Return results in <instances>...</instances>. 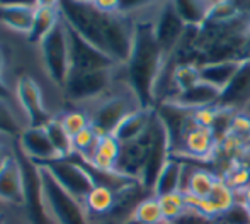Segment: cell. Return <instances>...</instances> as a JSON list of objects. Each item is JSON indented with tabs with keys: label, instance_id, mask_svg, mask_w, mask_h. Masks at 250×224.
<instances>
[{
	"label": "cell",
	"instance_id": "e0dca14e",
	"mask_svg": "<svg viewBox=\"0 0 250 224\" xmlns=\"http://www.w3.org/2000/svg\"><path fill=\"white\" fill-rule=\"evenodd\" d=\"M244 58L237 59H221V61H204L199 63V72H201V82L209 83L214 89L223 90L231 83L235 75L240 70Z\"/></svg>",
	"mask_w": 250,
	"mask_h": 224
},
{
	"label": "cell",
	"instance_id": "d6986e66",
	"mask_svg": "<svg viewBox=\"0 0 250 224\" xmlns=\"http://www.w3.org/2000/svg\"><path fill=\"white\" fill-rule=\"evenodd\" d=\"M184 170H186V163L179 162V160L170 156V158L164 163L157 180H155L153 188H151V195L162 197V195L174 194V192H182Z\"/></svg>",
	"mask_w": 250,
	"mask_h": 224
},
{
	"label": "cell",
	"instance_id": "52a82bcc",
	"mask_svg": "<svg viewBox=\"0 0 250 224\" xmlns=\"http://www.w3.org/2000/svg\"><path fill=\"white\" fill-rule=\"evenodd\" d=\"M218 138L216 131L211 128H204V126L196 124L194 117H192L191 124L182 134L181 141L170 153L172 158L175 156H188L192 160H201V162H208V160H214L218 149Z\"/></svg>",
	"mask_w": 250,
	"mask_h": 224
},
{
	"label": "cell",
	"instance_id": "1f68e13d",
	"mask_svg": "<svg viewBox=\"0 0 250 224\" xmlns=\"http://www.w3.org/2000/svg\"><path fill=\"white\" fill-rule=\"evenodd\" d=\"M19 131H21L19 122H17L10 106L7 104V99H0V132L16 134Z\"/></svg>",
	"mask_w": 250,
	"mask_h": 224
},
{
	"label": "cell",
	"instance_id": "d6a6232c",
	"mask_svg": "<svg viewBox=\"0 0 250 224\" xmlns=\"http://www.w3.org/2000/svg\"><path fill=\"white\" fill-rule=\"evenodd\" d=\"M237 197H238V201H240L242 204L245 205V209H247L249 214H250V187L245 188V190L242 192V194H238Z\"/></svg>",
	"mask_w": 250,
	"mask_h": 224
},
{
	"label": "cell",
	"instance_id": "ba28073f",
	"mask_svg": "<svg viewBox=\"0 0 250 224\" xmlns=\"http://www.w3.org/2000/svg\"><path fill=\"white\" fill-rule=\"evenodd\" d=\"M68 37H70V75L72 73L99 72V70H109L119 66L114 59H111L105 53L97 50L96 46L87 43L82 36H79L72 27H68Z\"/></svg>",
	"mask_w": 250,
	"mask_h": 224
},
{
	"label": "cell",
	"instance_id": "ac0fdd59",
	"mask_svg": "<svg viewBox=\"0 0 250 224\" xmlns=\"http://www.w3.org/2000/svg\"><path fill=\"white\" fill-rule=\"evenodd\" d=\"M60 20H62L60 2H38L36 17H34L33 29L27 36V41L31 44H40L55 29Z\"/></svg>",
	"mask_w": 250,
	"mask_h": 224
},
{
	"label": "cell",
	"instance_id": "d590c367",
	"mask_svg": "<svg viewBox=\"0 0 250 224\" xmlns=\"http://www.w3.org/2000/svg\"><path fill=\"white\" fill-rule=\"evenodd\" d=\"M0 224H7V218H5V214H3L2 211H0Z\"/></svg>",
	"mask_w": 250,
	"mask_h": 224
},
{
	"label": "cell",
	"instance_id": "9c48e42d",
	"mask_svg": "<svg viewBox=\"0 0 250 224\" xmlns=\"http://www.w3.org/2000/svg\"><path fill=\"white\" fill-rule=\"evenodd\" d=\"M186 33H188V26L177 16L174 3H160L157 9V16H155V34H157L162 53L167 59L172 58L179 50Z\"/></svg>",
	"mask_w": 250,
	"mask_h": 224
},
{
	"label": "cell",
	"instance_id": "5b68a950",
	"mask_svg": "<svg viewBox=\"0 0 250 224\" xmlns=\"http://www.w3.org/2000/svg\"><path fill=\"white\" fill-rule=\"evenodd\" d=\"M118 68H121V66L89 73H72L66 80L63 92L72 102L89 104L90 106L112 90Z\"/></svg>",
	"mask_w": 250,
	"mask_h": 224
},
{
	"label": "cell",
	"instance_id": "d4e9b609",
	"mask_svg": "<svg viewBox=\"0 0 250 224\" xmlns=\"http://www.w3.org/2000/svg\"><path fill=\"white\" fill-rule=\"evenodd\" d=\"M220 178L235 192V194H242L245 188L250 187V170L249 167L242 162L240 158L233 160L231 163H228L227 167L221 170Z\"/></svg>",
	"mask_w": 250,
	"mask_h": 224
},
{
	"label": "cell",
	"instance_id": "9a60e30c",
	"mask_svg": "<svg viewBox=\"0 0 250 224\" xmlns=\"http://www.w3.org/2000/svg\"><path fill=\"white\" fill-rule=\"evenodd\" d=\"M119 155H121V143L112 134H101L94 155L82 163L90 170L102 171V173H119Z\"/></svg>",
	"mask_w": 250,
	"mask_h": 224
},
{
	"label": "cell",
	"instance_id": "2e32d148",
	"mask_svg": "<svg viewBox=\"0 0 250 224\" xmlns=\"http://www.w3.org/2000/svg\"><path fill=\"white\" fill-rule=\"evenodd\" d=\"M221 97V90L211 87L209 83L199 82L196 87L186 90V92L175 93V95L165 99V104H172L175 107H181V109H188V111H196V109H203V107H209L218 104Z\"/></svg>",
	"mask_w": 250,
	"mask_h": 224
},
{
	"label": "cell",
	"instance_id": "4fadbf2b",
	"mask_svg": "<svg viewBox=\"0 0 250 224\" xmlns=\"http://www.w3.org/2000/svg\"><path fill=\"white\" fill-rule=\"evenodd\" d=\"M218 106L231 112H244L250 106V58H244L240 70L223 90Z\"/></svg>",
	"mask_w": 250,
	"mask_h": 224
},
{
	"label": "cell",
	"instance_id": "30bf717a",
	"mask_svg": "<svg viewBox=\"0 0 250 224\" xmlns=\"http://www.w3.org/2000/svg\"><path fill=\"white\" fill-rule=\"evenodd\" d=\"M16 95L21 104V109L26 114V119L31 128L46 126L55 115L48 111L44 104V97L41 92V87L29 75H22L17 78L16 83Z\"/></svg>",
	"mask_w": 250,
	"mask_h": 224
},
{
	"label": "cell",
	"instance_id": "83f0119b",
	"mask_svg": "<svg viewBox=\"0 0 250 224\" xmlns=\"http://www.w3.org/2000/svg\"><path fill=\"white\" fill-rule=\"evenodd\" d=\"M99 132L89 126L87 129H83L82 132H79L77 136H73V151L79 156L80 162H87L90 156L94 155V149L97 146V141H99Z\"/></svg>",
	"mask_w": 250,
	"mask_h": 224
},
{
	"label": "cell",
	"instance_id": "8d00e7d4",
	"mask_svg": "<svg viewBox=\"0 0 250 224\" xmlns=\"http://www.w3.org/2000/svg\"><path fill=\"white\" fill-rule=\"evenodd\" d=\"M247 111H249V112H250V106H249V109H247Z\"/></svg>",
	"mask_w": 250,
	"mask_h": 224
},
{
	"label": "cell",
	"instance_id": "836d02e7",
	"mask_svg": "<svg viewBox=\"0 0 250 224\" xmlns=\"http://www.w3.org/2000/svg\"><path fill=\"white\" fill-rule=\"evenodd\" d=\"M10 156H12V153L9 151V148H7L5 145H2V143H0V168L5 165V162L10 158Z\"/></svg>",
	"mask_w": 250,
	"mask_h": 224
},
{
	"label": "cell",
	"instance_id": "8992f818",
	"mask_svg": "<svg viewBox=\"0 0 250 224\" xmlns=\"http://www.w3.org/2000/svg\"><path fill=\"white\" fill-rule=\"evenodd\" d=\"M56 182L65 188L68 194L79 201H85L87 195L96 187V178L89 171V168L82 162L70 160H53L50 163H43Z\"/></svg>",
	"mask_w": 250,
	"mask_h": 224
},
{
	"label": "cell",
	"instance_id": "4dcf8cb0",
	"mask_svg": "<svg viewBox=\"0 0 250 224\" xmlns=\"http://www.w3.org/2000/svg\"><path fill=\"white\" fill-rule=\"evenodd\" d=\"M211 224H250V214L245 205L237 199V202L228 211L218 216Z\"/></svg>",
	"mask_w": 250,
	"mask_h": 224
},
{
	"label": "cell",
	"instance_id": "277c9868",
	"mask_svg": "<svg viewBox=\"0 0 250 224\" xmlns=\"http://www.w3.org/2000/svg\"><path fill=\"white\" fill-rule=\"evenodd\" d=\"M41 65L48 78L60 89H65L70 76V37L66 22L60 20L56 27L38 44Z\"/></svg>",
	"mask_w": 250,
	"mask_h": 224
},
{
	"label": "cell",
	"instance_id": "8fae6325",
	"mask_svg": "<svg viewBox=\"0 0 250 224\" xmlns=\"http://www.w3.org/2000/svg\"><path fill=\"white\" fill-rule=\"evenodd\" d=\"M0 202L12 205L26 204V188H24L22 163L12 155L0 168Z\"/></svg>",
	"mask_w": 250,
	"mask_h": 224
},
{
	"label": "cell",
	"instance_id": "ffe728a7",
	"mask_svg": "<svg viewBox=\"0 0 250 224\" xmlns=\"http://www.w3.org/2000/svg\"><path fill=\"white\" fill-rule=\"evenodd\" d=\"M218 180H220V175L208 168H191V170L186 168L182 192L192 199H206L211 195Z\"/></svg>",
	"mask_w": 250,
	"mask_h": 224
},
{
	"label": "cell",
	"instance_id": "4316f807",
	"mask_svg": "<svg viewBox=\"0 0 250 224\" xmlns=\"http://www.w3.org/2000/svg\"><path fill=\"white\" fill-rule=\"evenodd\" d=\"M158 202H160V209L162 214H164L167 224H174L177 223L181 218H184L189 212V204L186 201L184 192H174V194H167L162 195V197H157Z\"/></svg>",
	"mask_w": 250,
	"mask_h": 224
},
{
	"label": "cell",
	"instance_id": "6da1fadb",
	"mask_svg": "<svg viewBox=\"0 0 250 224\" xmlns=\"http://www.w3.org/2000/svg\"><path fill=\"white\" fill-rule=\"evenodd\" d=\"M146 9H148V3L142 5L135 12V41H133L131 56H129V61L126 63L125 70L126 80L135 90L136 95L140 97L143 107L155 109V87L160 78V73L164 72L167 58L162 53L157 34H155L157 10L146 16Z\"/></svg>",
	"mask_w": 250,
	"mask_h": 224
},
{
	"label": "cell",
	"instance_id": "7402d4cb",
	"mask_svg": "<svg viewBox=\"0 0 250 224\" xmlns=\"http://www.w3.org/2000/svg\"><path fill=\"white\" fill-rule=\"evenodd\" d=\"M83 204H85L87 211L90 214H99V216L111 214V212H114L116 204H118V194L111 187L97 184L90 190V194L87 195Z\"/></svg>",
	"mask_w": 250,
	"mask_h": 224
},
{
	"label": "cell",
	"instance_id": "74e56055",
	"mask_svg": "<svg viewBox=\"0 0 250 224\" xmlns=\"http://www.w3.org/2000/svg\"><path fill=\"white\" fill-rule=\"evenodd\" d=\"M0 205H2V202H0Z\"/></svg>",
	"mask_w": 250,
	"mask_h": 224
},
{
	"label": "cell",
	"instance_id": "e575fe53",
	"mask_svg": "<svg viewBox=\"0 0 250 224\" xmlns=\"http://www.w3.org/2000/svg\"><path fill=\"white\" fill-rule=\"evenodd\" d=\"M3 70H5V55H3L2 48H0V83H3Z\"/></svg>",
	"mask_w": 250,
	"mask_h": 224
},
{
	"label": "cell",
	"instance_id": "44dd1931",
	"mask_svg": "<svg viewBox=\"0 0 250 224\" xmlns=\"http://www.w3.org/2000/svg\"><path fill=\"white\" fill-rule=\"evenodd\" d=\"M155 109H140L133 114H129L121 124L116 128V131L112 132L116 139L119 143H128L135 141V139L142 138L146 131H148L151 121H153Z\"/></svg>",
	"mask_w": 250,
	"mask_h": 224
},
{
	"label": "cell",
	"instance_id": "7a4b0ae2",
	"mask_svg": "<svg viewBox=\"0 0 250 224\" xmlns=\"http://www.w3.org/2000/svg\"><path fill=\"white\" fill-rule=\"evenodd\" d=\"M140 109H146V107H143L142 100L131 89V85L125 82L121 89L112 87L111 92H107L99 100L90 104L87 114L90 119V126L99 134H112L116 128L129 114Z\"/></svg>",
	"mask_w": 250,
	"mask_h": 224
},
{
	"label": "cell",
	"instance_id": "603a6c76",
	"mask_svg": "<svg viewBox=\"0 0 250 224\" xmlns=\"http://www.w3.org/2000/svg\"><path fill=\"white\" fill-rule=\"evenodd\" d=\"M177 16L188 27H203L211 12L213 2H172Z\"/></svg>",
	"mask_w": 250,
	"mask_h": 224
},
{
	"label": "cell",
	"instance_id": "f546056e",
	"mask_svg": "<svg viewBox=\"0 0 250 224\" xmlns=\"http://www.w3.org/2000/svg\"><path fill=\"white\" fill-rule=\"evenodd\" d=\"M225 134H231L244 141L245 145H250V112H235L228 124V131Z\"/></svg>",
	"mask_w": 250,
	"mask_h": 224
},
{
	"label": "cell",
	"instance_id": "cb8c5ba5",
	"mask_svg": "<svg viewBox=\"0 0 250 224\" xmlns=\"http://www.w3.org/2000/svg\"><path fill=\"white\" fill-rule=\"evenodd\" d=\"M44 128H46L50 141H51L53 148L56 149V153H58L60 160H70L72 156H75V151H73V139H72V136L66 132V129L63 128L60 117H53Z\"/></svg>",
	"mask_w": 250,
	"mask_h": 224
},
{
	"label": "cell",
	"instance_id": "484cf974",
	"mask_svg": "<svg viewBox=\"0 0 250 224\" xmlns=\"http://www.w3.org/2000/svg\"><path fill=\"white\" fill-rule=\"evenodd\" d=\"M128 219L138 223V224H167L164 214H162L160 202L155 195L143 197L133 209L131 216Z\"/></svg>",
	"mask_w": 250,
	"mask_h": 224
},
{
	"label": "cell",
	"instance_id": "5bb4252c",
	"mask_svg": "<svg viewBox=\"0 0 250 224\" xmlns=\"http://www.w3.org/2000/svg\"><path fill=\"white\" fill-rule=\"evenodd\" d=\"M38 3H0V26L14 31V33L29 36L36 17Z\"/></svg>",
	"mask_w": 250,
	"mask_h": 224
},
{
	"label": "cell",
	"instance_id": "3957f363",
	"mask_svg": "<svg viewBox=\"0 0 250 224\" xmlns=\"http://www.w3.org/2000/svg\"><path fill=\"white\" fill-rule=\"evenodd\" d=\"M38 170L43 184L44 202L55 224H92L90 212L87 211L82 201L68 194L53 178V175L43 163H38Z\"/></svg>",
	"mask_w": 250,
	"mask_h": 224
},
{
	"label": "cell",
	"instance_id": "7c38bea8",
	"mask_svg": "<svg viewBox=\"0 0 250 224\" xmlns=\"http://www.w3.org/2000/svg\"><path fill=\"white\" fill-rule=\"evenodd\" d=\"M19 146L22 155L34 163H50L53 160H60L44 126L24 128L19 134Z\"/></svg>",
	"mask_w": 250,
	"mask_h": 224
},
{
	"label": "cell",
	"instance_id": "f1b7e54d",
	"mask_svg": "<svg viewBox=\"0 0 250 224\" xmlns=\"http://www.w3.org/2000/svg\"><path fill=\"white\" fill-rule=\"evenodd\" d=\"M60 121H62L63 128L66 129V132H68L72 138L90 126L89 114H87L85 111H79V109L65 112L63 115H60Z\"/></svg>",
	"mask_w": 250,
	"mask_h": 224
}]
</instances>
